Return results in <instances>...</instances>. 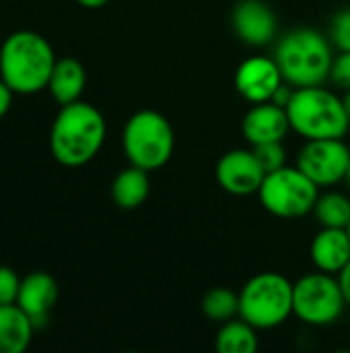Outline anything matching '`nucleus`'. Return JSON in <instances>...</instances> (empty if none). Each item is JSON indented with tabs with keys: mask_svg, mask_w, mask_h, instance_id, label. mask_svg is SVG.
<instances>
[{
	"mask_svg": "<svg viewBox=\"0 0 350 353\" xmlns=\"http://www.w3.org/2000/svg\"><path fill=\"white\" fill-rule=\"evenodd\" d=\"M347 308L336 275L314 271L293 283V316L309 327L334 325Z\"/></svg>",
	"mask_w": 350,
	"mask_h": 353,
	"instance_id": "nucleus-8",
	"label": "nucleus"
},
{
	"mask_svg": "<svg viewBox=\"0 0 350 353\" xmlns=\"http://www.w3.org/2000/svg\"><path fill=\"white\" fill-rule=\"evenodd\" d=\"M318 196L320 186L297 165H285L266 174L258 190L260 205L278 219H299L314 213Z\"/></svg>",
	"mask_w": 350,
	"mask_h": 353,
	"instance_id": "nucleus-7",
	"label": "nucleus"
},
{
	"mask_svg": "<svg viewBox=\"0 0 350 353\" xmlns=\"http://www.w3.org/2000/svg\"><path fill=\"white\" fill-rule=\"evenodd\" d=\"M342 182H344V186L349 188V192H350V165H349V170H347V174H344V180H342Z\"/></svg>",
	"mask_w": 350,
	"mask_h": 353,
	"instance_id": "nucleus-30",
	"label": "nucleus"
},
{
	"mask_svg": "<svg viewBox=\"0 0 350 353\" xmlns=\"http://www.w3.org/2000/svg\"><path fill=\"white\" fill-rule=\"evenodd\" d=\"M328 37L338 52H350V8L338 10L330 21Z\"/></svg>",
	"mask_w": 350,
	"mask_h": 353,
	"instance_id": "nucleus-23",
	"label": "nucleus"
},
{
	"mask_svg": "<svg viewBox=\"0 0 350 353\" xmlns=\"http://www.w3.org/2000/svg\"><path fill=\"white\" fill-rule=\"evenodd\" d=\"M35 327L19 304L0 306V353H23L33 339Z\"/></svg>",
	"mask_w": 350,
	"mask_h": 353,
	"instance_id": "nucleus-17",
	"label": "nucleus"
},
{
	"mask_svg": "<svg viewBox=\"0 0 350 353\" xmlns=\"http://www.w3.org/2000/svg\"><path fill=\"white\" fill-rule=\"evenodd\" d=\"M316 221L320 228H340L347 230L350 223V196L338 190L320 192L318 203L314 207Z\"/></svg>",
	"mask_w": 350,
	"mask_h": 353,
	"instance_id": "nucleus-20",
	"label": "nucleus"
},
{
	"mask_svg": "<svg viewBox=\"0 0 350 353\" xmlns=\"http://www.w3.org/2000/svg\"><path fill=\"white\" fill-rule=\"evenodd\" d=\"M293 316V281L276 271L250 277L239 292V319L258 331H272Z\"/></svg>",
	"mask_w": 350,
	"mask_h": 353,
	"instance_id": "nucleus-5",
	"label": "nucleus"
},
{
	"mask_svg": "<svg viewBox=\"0 0 350 353\" xmlns=\"http://www.w3.org/2000/svg\"><path fill=\"white\" fill-rule=\"evenodd\" d=\"M252 149H254V153H256V157H258V161L266 174L276 172V170L287 165V149H285L283 141L262 143V145H256Z\"/></svg>",
	"mask_w": 350,
	"mask_h": 353,
	"instance_id": "nucleus-22",
	"label": "nucleus"
},
{
	"mask_svg": "<svg viewBox=\"0 0 350 353\" xmlns=\"http://www.w3.org/2000/svg\"><path fill=\"white\" fill-rule=\"evenodd\" d=\"M231 25L235 35L252 48L272 43L278 33L276 14L262 0H239L231 12Z\"/></svg>",
	"mask_w": 350,
	"mask_h": 353,
	"instance_id": "nucleus-12",
	"label": "nucleus"
},
{
	"mask_svg": "<svg viewBox=\"0 0 350 353\" xmlns=\"http://www.w3.org/2000/svg\"><path fill=\"white\" fill-rule=\"evenodd\" d=\"M200 306H202V314L208 321L223 325L239 316V294L229 288H212L210 292H206Z\"/></svg>",
	"mask_w": 350,
	"mask_h": 353,
	"instance_id": "nucleus-21",
	"label": "nucleus"
},
{
	"mask_svg": "<svg viewBox=\"0 0 350 353\" xmlns=\"http://www.w3.org/2000/svg\"><path fill=\"white\" fill-rule=\"evenodd\" d=\"M107 124L103 114L78 99L60 108L50 130V151L66 168H80L97 157L105 143Z\"/></svg>",
	"mask_w": 350,
	"mask_h": 353,
	"instance_id": "nucleus-1",
	"label": "nucleus"
},
{
	"mask_svg": "<svg viewBox=\"0 0 350 353\" xmlns=\"http://www.w3.org/2000/svg\"><path fill=\"white\" fill-rule=\"evenodd\" d=\"M151 194V178L149 172L136 165L124 168L111 182V199L124 211H134Z\"/></svg>",
	"mask_w": 350,
	"mask_h": 353,
	"instance_id": "nucleus-18",
	"label": "nucleus"
},
{
	"mask_svg": "<svg viewBox=\"0 0 350 353\" xmlns=\"http://www.w3.org/2000/svg\"><path fill=\"white\" fill-rule=\"evenodd\" d=\"M87 85L85 66L76 58H58L47 81V91L58 105L78 101Z\"/></svg>",
	"mask_w": 350,
	"mask_h": 353,
	"instance_id": "nucleus-16",
	"label": "nucleus"
},
{
	"mask_svg": "<svg viewBox=\"0 0 350 353\" xmlns=\"http://www.w3.org/2000/svg\"><path fill=\"white\" fill-rule=\"evenodd\" d=\"M342 101H344V110H347V116H349V120H350V91H344Z\"/></svg>",
	"mask_w": 350,
	"mask_h": 353,
	"instance_id": "nucleus-29",
	"label": "nucleus"
},
{
	"mask_svg": "<svg viewBox=\"0 0 350 353\" xmlns=\"http://www.w3.org/2000/svg\"><path fill=\"white\" fill-rule=\"evenodd\" d=\"M122 149L130 165L146 172L161 170L169 163L175 149L171 122L155 110L132 114L122 132Z\"/></svg>",
	"mask_w": 350,
	"mask_h": 353,
	"instance_id": "nucleus-6",
	"label": "nucleus"
},
{
	"mask_svg": "<svg viewBox=\"0 0 350 353\" xmlns=\"http://www.w3.org/2000/svg\"><path fill=\"white\" fill-rule=\"evenodd\" d=\"M285 83L274 56H250L235 70V89L250 103L270 101Z\"/></svg>",
	"mask_w": 350,
	"mask_h": 353,
	"instance_id": "nucleus-11",
	"label": "nucleus"
},
{
	"mask_svg": "<svg viewBox=\"0 0 350 353\" xmlns=\"http://www.w3.org/2000/svg\"><path fill=\"white\" fill-rule=\"evenodd\" d=\"M19 288H21L19 275L10 267L0 265V306H4V304H17Z\"/></svg>",
	"mask_w": 350,
	"mask_h": 353,
	"instance_id": "nucleus-25",
	"label": "nucleus"
},
{
	"mask_svg": "<svg viewBox=\"0 0 350 353\" xmlns=\"http://www.w3.org/2000/svg\"><path fill=\"white\" fill-rule=\"evenodd\" d=\"M328 81L338 91H350V52H336Z\"/></svg>",
	"mask_w": 350,
	"mask_h": 353,
	"instance_id": "nucleus-24",
	"label": "nucleus"
},
{
	"mask_svg": "<svg viewBox=\"0 0 350 353\" xmlns=\"http://www.w3.org/2000/svg\"><path fill=\"white\" fill-rule=\"evenodd\" d=\"M285 110L291 122V130L303 141L344 139L350 130L342 95L326 89L324 85L295 89Z\"/></svg>",
	"mask_w": 350,
	"mask_h": 353,
	"instance_id": "nucleus-4",
	"label": "nucleus"
},
{
	"mask_svg": "<svg viewBox=\"0 0 350 353\" xmlns=\"http://www.w3.org/2000/svg\"><path fill=\"white\" fill-rule=\"evenodd\" d=\"M58 294L60 290L56 279L45 271H35L21 279L17 304L27 312L33 327L41 329L47 323L54 304L58 302Z\"/></svg>",
	"mask_w": 350,
	"mask_h": 353,
	"instance_id": "nucleus-14",
	"label": "nucleus"
},
{
	"mask_svg": "<svg viewBox=\"0 0 350 353\" xmlns=\"http://www.w3.org/2000/svg\"><path fill=\"white\" fill-rule=\"evenodd\" d=\"M295 165L320 188H332L344 180L350 165V147L344 139L305 141Z\"/></svg>",
	"mask_w": 350,
	"mask_h": 353,
	"instance_id": "nucleus-9",
	"label": "nucleus"
},
{
	"mask_svg": "<svg viewBox=\"0 0 350 353\" xmlns=\"http://www.w3.org/2000/svg\"><path fill=\"white\" fill-rule=\"evenodd\" d=\"M219 186L233 196L258 194L266 172L260 165L254 149H231L221 155L215 170Z\"/></svg>",
	"mask_w": 350,
	"mask_h": 353,
	"instance_id": "nucleus-10",
	"label": "nucleus"
},
{
	"mask_svg": "<svg viewBox=\"0 0 350 353\" xmlns=\"http://www.w3.org/2000/svg\"><path fill=\"white\" fill-rule=\"evenodd\" d=\"M289 132H291V122L287 110L276 105L274 101L252 103V108L245 112L241 120V134L250 147L285 141Z\"/></svg>",
	"mask_w": 350,
	"mask_h": 353,
	"instance_id": "nucleus-13",
	"label": "nucleus"
},
{
	"mask_svg": "<svg viewBox=\"0 0 350 353\" xmlns=\"http://www.w3.org/2000/svg\"><path fill=\"white\" fill-rule=\"evenodd\" d=\"M12 89L0 79V120L8 114V110H10V105H12Z\"/></svg>",
	"mask_w": 350,
	"mask_h": 353,
	"instance_id": "nucleus-26",
	"label": "nucleus"
},
{
	"mask_svg": "<svg viewBox=\"0 0 350 353\" xmlns=\"http://www.w3.org/2000/svg\"><path fill=\"white\" fill-rule=\"evenodd\" d=\"M52 43L35 31H14L0 46V79L19 95L47 89L56 64Z\"/></svg>",
	"mask_w": 350,
	"mask_h": 353,
	"instance_id": "nucleus-2",
	"label": "nucleus"
},
{
	"mask_svg": "<svg viewBox=\"0 0 350 353\" xmlns=\"http://www.w3.org/2000/svg\"><path fill=\"white\" fill-rule=\"evenodd\" d=\"M311 263L318 271L338 275L350 261V236L340 228H322L309 246Z\"/></svg>",
	"mask_w": 350,
	"mask_h": 353,
	"instance_id": "nucleus-15",
	"label": "nucleus"
},
{
	"mask_svg": "<svg viewBox=\"0 0 350 353\" xmlns=\"http://www.w3.org/2000/svg\"><path fill=\"white\" fill-rule=\"evenodd\" d=\"M338 281H340V288H342V294H344V300H347V306L350 308V261L349 265L336 275Z\"/></svg>",
	"mask_w": 350,
	"mask_h": 353,
	"instance_id": "nucleus-27",
	"label": "nucleus"
},
{
	"mask_svg": "<svg viewBox=\"0 0 350 353\" xmlns=\"http://www.w3.org/2000/svg\"><path fill=\"white\" fill-rule=\"evenodd\" d=\"M274 60L281 66L285 83L295 89L316 87L328 83L334 46L326 33L311 27H299L276 41Z\"/></svg>",
	"mask_w": 350,
	"mask_h": 353,
	"instance_id": "nucleus-3",
	"label": "nucleus"
},
{
	"mask_svg": "<svg viewBox=\"0 0 350 353\" xmlns=\"http://www.w3.org/2000/svg\"><path fill=\"white\" fill-rule=\"evenodd\" d=\"M258 347V329L239 316L223 323L215 339V350L219 353H256Z\"/></svg>",
	"mask_w": 350,
	"mask_h": 353,
	"instance_id": "nucleus-19",
	"label": "nucleus"
},
{
	"mask_svg": "<svg viewBox=\"0 0 350 353\" xmlns=\"http://www.w3.org/2000/svg\"><path fill=\"white\" fill-rule=\"evenodd\" d=\"M80 6H85V8H91V10H95V8H103L109 0H76Z\"/></svg>",
	"mask_w": 350,
	"mask_h": 353,
	"instance_id": "nucleus-28",
	"label": "nucleus"
},
{
	"mask_svg": "<svg viewBox=\"0 0 350 353\" xmlns=\"http://www.w3.org/2000/svg\"><path fill=\"white\" fill-rule=\"evenodd\" d=\"M347 232H349V236H350V223H349V228H347Z\"/></svg>",
	"mask_w": 350,
	"mask_h": 353,
	"instance_id": "nucleus-31",
	"label": "nucleus"
}]
</instances>
